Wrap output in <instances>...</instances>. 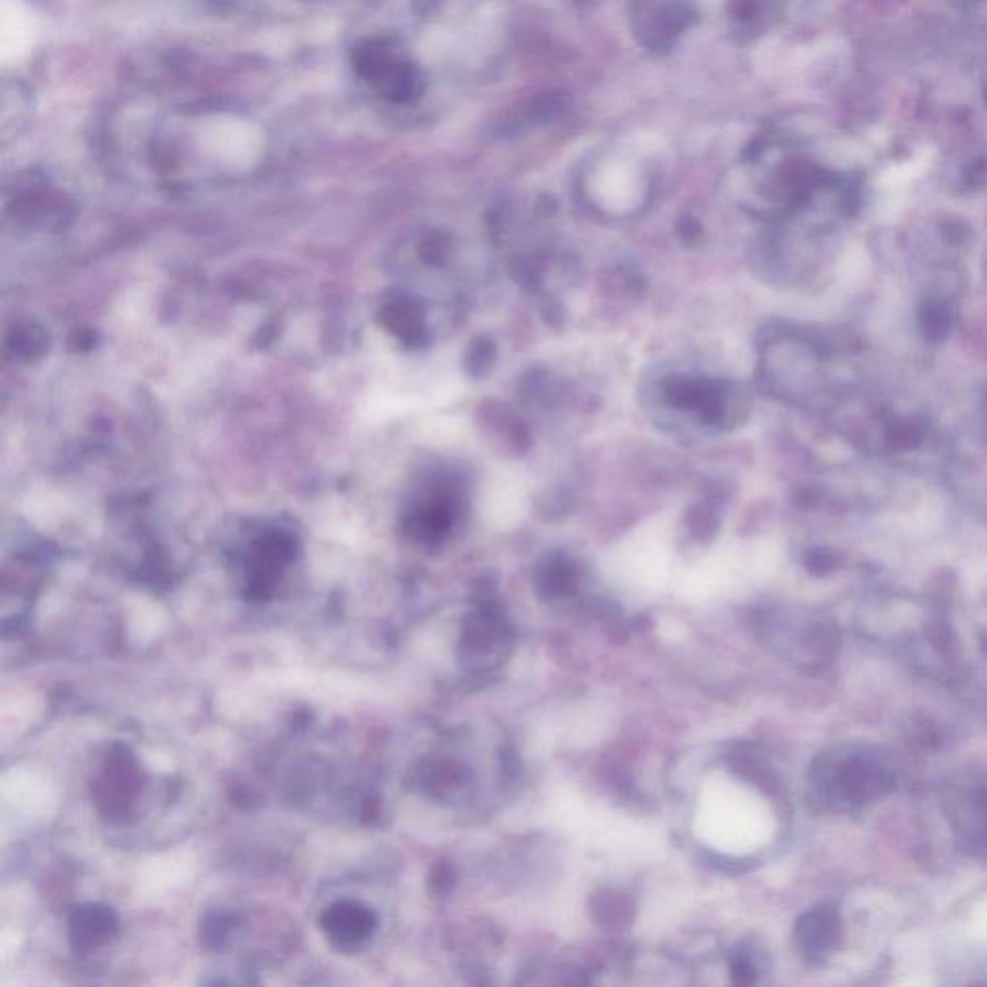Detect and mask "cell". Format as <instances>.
I'll use <instances>...</instances> for the list:
<instances>
[{
    "label": "cell",
    "mask_w": 987,
    "mask_h": 987,
    "mask_svg": "<svg viewBox=\"0 0 987 987\" xmlns=\"http://www.w3.org/2000/svg\"><path fill=\"white\" fill-rule=\"evenodd\" d=\"M687 523H689L691 533L698 536L700 540L710 538L718 531V517L710 507H693L689 517H687Z\"/></svg>",
    "instance_id": "cell-10"
},
{
    "label": "cell",
    "mask_w": 987,
    "mask_h": 987,
    "mask_svg": "<svg viewBox=\"0 0 987 987\" xmlns=\"http://www.w3.org/2000/svg\"><path fill=\"white\" fill-rule=\"evenodd\" d=\"M679 236H681L683 240L689 241V243H691V241H696L700 238V226H698L696 222H689V220H687V222H683V224L679 226Z\"/></svg>",
    "instance_id": "cell-14"
},
{
    "label": "cell",
    "mask_w": 987,
    "mask_h": 987,
    "mask_svg": "<svg viewBox=\"0 0 987 987\" xmlns=\"http://www.w3.org/2000/svg\"><path fill=\"white\" fill-rule=\"evenodd\" d=\"M425 785L432 793L446 797L467 785V772L454 762H432L425 774Z\"/></svg>",
    "instance_id": "cell-8"
},
{
    "label": "cell",
    "mask_w": 987,
    "mask_h": 987,
    "mask_svg": "<svg viewBox=\"0 0 987 987\" xmlns=\"http://www.w3.org/2000/svg\"><path fill=\"white\" fill-rule=\"evenodd\" d=\"M384 326L396 334L407 347H423L427 344L425 311L417 301L398 299L384 307Z\"/></svg>",
    "instance_id": "cell-6"
},
{
    "label": "cell",
    "mask_w": 987,
    "mask_h": 987,
    "mask_svg": "<svg viewBox=\"0 0 987 987\" xmlns=\"http://www.w3.org/2000/svg\"><path fill=\"white\" fill-rule=\"evenodd\" d=\"M353 66L361 78L392 101H407L419 91V76L415 68L401 60L384 41H367L355 47Z\"/></svg>",
    "instance_id": "cell-1"
},
{
    "label": "cell",
    "mask_w": 987,
    "mask_h": 987,
    "mask_svg": "<svg viewBox=\"0 0 987 987\" xmlns=\"http://www.w3.org/2000/svg\"><path fill=\"white\" fill-rule=\"evenodd\" d=\"M496 361V346L492 344L490 338H477L469 349H467V357H465V367H467V373L471 376H477L481 378L484 374L488 373L492 369Z\"/></svg>",
    "instance_id": "cell-9"
},
{
    "label": "cell",
    "mask_w": 987,
    "mask_h": 987,
    "mask_svg": "<svg viewBox=\"0 0 987 987\" xmlns=\"http://www.w3.org/2000/svg\"><path fill=\"white\" fill-rule=\"evenodd\" d=\"M421 253H423V259L430 265H440L446 261V257L450 253V243L446 238H440V236L428 238L421 247Z\"/></svg>",
    "instance_id": "cell-12"
},
{
    "label": "cell",
    "mask_w": 987,
    "mask_h": 987,
    "mask_svg": "<svg viewBox=\"0 0 987 987\" xmlns=\"http://www.w3.org/2000/svg\"><path fill=\"white\" fill-rule=\"evenodd\" d=\"M141 789V772L134 756L118 748L108 756L103 777L97 781L93 795L103 816L110 820L124 818Z\"/></svg>",
    "instance_id": "cell-2"
},
{
    "label": "cell",
    "mask_w": 987,
    "mask_h": 987,
    "mask_svg": "<svg viewBox=\"0 0 987 987\" xmlns=\"http://www.w3.org/2000/svg\"><path fill=\"white\" fill-rule=\"evenodd\" d=\"M575 565L563 554H552L538 569V585L546 594H567L575 587Z\"/></svg>",
    "instance_id": "cell-7"
},
{
    "label": "cell",
    "mask_w": 987,
    "mask_h": 987,
    "mask_svg": "<svg viewBox=\"0 0 987 987\" xmlns=\"http://www.w3.org/2000/svg\"><path fill=\"white\" fill-rule=\"evenodd\" d=\"M294 552V536L284 531H270L255 540L247 569V596L251 600H267L282 567L294 560Z\"/></svg>",
    "instance_id": "cell-3"
},
{
    "label": "cell",
    "mask_w": 987,
    "mask_h": 987,
    "mask_svg": "<svg viewBox=\"0 0 987 987\" xmlns=\"http://www.w3.org/2000/svg\"><path fill=\"white\" fill-rule=\"evenodd\" d=\"M924 328L928 332H932V334L941 336L949 328V315L941 307H935L934 311H928L926 313V317H924Z\"/></svg>",
    "instance_id": "cell-13"
},
{
    "label": "cell",
    "mask_w": 987,
    "mask_h": 987,
    "mask_svg": "<svg viewBox=\"0 0 987 987\" xmlns=\"http://www.w3.org/2000/svg\"><path fill=\"white\" fill-rule=\"evenodd\" d=\"M118 932V918L107 907L83 905L70 916V941L76 953L105 945Z\"/></svg>",
    "instance_id": "cell-5"
},
{
    "label": "cell",
    "mask_w": 987,
    "mask_h": 987,
    "mask_svg": "<svg viewBox=\"0 0 987 987\" xmlns=\"http://www.w3.org/2000/svg\"><path fill=\"white\" fill-rule=\"evenodd\" d=\"M321 924L322 932L338 951L353 953L373 937L378 920L371 908L355 901H340L324 910Z\"/></svg>",
    "instance_id": "cell-4"
},
{
    "label": "cell",
    "mask_w": 987,
    "mask_h": 987,
    "mask_svg": "<svg viewBox=\"0 0 987 987\" xmlns=\"http://www.w3.org/2000/svg\"><path fill=\"white\" fill-rule=\"evenodd\" d=\"M627 912H629L627 901L623 897H617L615 893H606L596 901V914L602 916L600 920H604V922L625 920Z\"/></svg>",
    "instance_id": "cell-11"
}]
</instances>
